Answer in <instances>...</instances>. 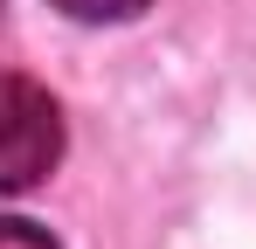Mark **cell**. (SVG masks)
Wrapping results in <instances>:
<instances>
[{
    "label": "cell",
    "instance_id": "1",
    "mask_svg": "<svg viewBox=\"0 0 256 249\" xmlns=\"http://www.w3.org/2000/svg\"><path fill=\"white\" fill-rule=\"evenodd\" d=\"M62 160V111L42 83L0 76V194H21L48 180V166Z\"/></svg>",
    "mask_w": 256,
    "mask_h": 249
},
{
    "label": "cell",
    "instance_id": "2",
    "mask_svg": "<svg viewBox=\"0 0 256 249\" xmlns=\"http://www.w3.org/2000/svg\"><path fill=\"white\" fill-rule=\"evenodd\" d=\"M70 21H132L146 0H56Z\"/></svg>",
    "mask_w": 256,
    "mask_h": 249
},
{
    "label": "cell",
    "instance_id": "3",
    "mask_svg": "<svg viewBox=\"0 0 256 249\" xmlns=\"http://www.w3.org/2000/svg\"><path fill=\"white\" fill-rule=\"evenodd\" d=\"M0 249H56V242H48L35 222H14V214H0Z\"/></svg>",
    "mask_w": 256,
    "mask_h": 249
}]
</instances>
